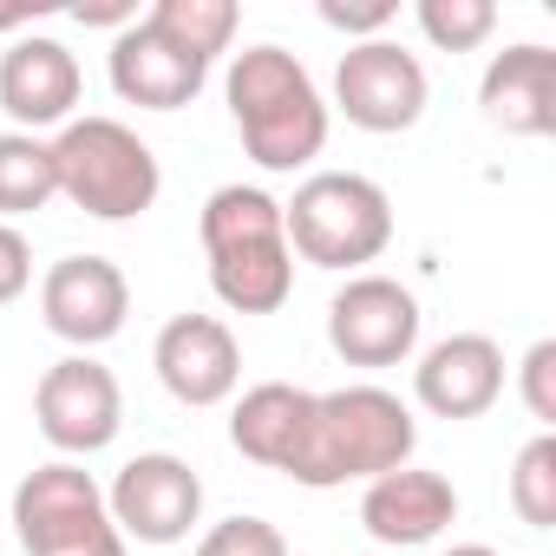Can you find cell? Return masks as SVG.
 Returning a JSON list of instances; mask_svg holds the SVG:
<instances>
[{
    "label": "cell",
    "mask_w": 556,
    "mask_h": 556,
    "mask_svg": "<svg viewBox=\"0 0 556 556\" xmlns=\"http://www.w3.org/2000/svg\"><path fill=\"white\" fill-rule=\"evenodd\" d=\"M105 510H112L118 536H138V543H184L190 523L203 517V478H197L177 452H138V458L112 478Z\"/></svg>",
    "instance_id": "30bf717a"
},
{
    "label": "cell",
    "mask_w": 556,
    "mask_h": 556,
    "mask_svg": "<svg viewBox=\"0 0 556 556\" xmlns=\"http://www.w3.org/2000/svg\"><path fill=\"white\" fill-rule=\"evenodd\" d=\"M413 445H419V426H413L400 393L334 387V393H315L308 432L289 458V478L308 484V491H334V484H354V478L400 471L413 458Z\"/></svg>",
    "instance_id": "7a4b0ae2"
},
{
    "label": "cell",
    "mask_w": 556,
    "mask_h": 556,
    "mask_svg": "<svg viewBox=\"0 0 556 556\" xmlns=\"http://www.w3.org/2000/svg\"><path fill=\"white\" fill-rule=\"evenodd\" d=\"M14 530L27 556H125L105 491L86 465L53 458L14 484Z\"/></svg>",
    "instance_id": "8992f818"
},
{
    "label": "cell",
    "mask_w": 556,
    "mask_h": 556,
    "mask_svg": "<svg viewBox=\"0 0 556 556\" xmlns=\"http://www.w3.org/2000/svg\"><path fill=\"white\" fill-rule=\"evenodd\" d=\"M86 92L79 60L53 34H21L0 53V112H8L27 138L47 125H73V105Z\"/></svg>",
    "instance_id": "4fadbf2b"
},
{
    "label": "cell",
    "mask_w": 556,
    "mask_h": 556,
    "mask_svg": "<svg viewBox=\"0 0 556 556\" xmlns=\"http://www.w3.org/2000/svg\"><path fill=\"white\" fill-rule=\"evenodd\" d=\"M308 413H315V393L308 387H289V380H262L236 400L229 413V445L268 471H289L302 432H308Z\"/></svg>",
    "instance_id": "ac0fdd59"
},
{
    "label": "cell",
    "mask_w": 556,
    "mask_h": 556,
    "mask_svg": "<svg viewBox=\"0 0 556 556\" xmlns=\"http://www.w3.org/2000/svg\"><path fill=\"white\" fill-rule=\"evenodd\" d=\"M73 21H79V27H118V34H125V27L138 21V8H131V0H112V8H73Z\"/></svg>",
    "instance_id": "4316f807"
},
{
    "label": "cell",
    "mask_w": 556,
    "mask_h": 556,
    "mask_svg": "<svg viewBox=\"0 0 556 556\" xmlns=\"http://www.w3.org/2000/svg\"><path fill=\"white\" fill-rule=\"evenodd\" d=\"M491 27H497L491 0H419V34L439 53H471L491 40Z\"/></svg>",
    "instance_id": "7402d4cb"
},
{
    "label": "cell",
    "mask_w": 556,
    "mask_h": 556,
    "mask_svg": "<svg viewBox=\"0 0 556 556\" xmlns=\"http://www.w3.org/2000/svg\"><path fill=\"white\" fill-rule=\"evenodd\" d=\"M53 197H60L53 144L27 138V131H0V223H8V216H34Z\"/></svg>",
    "instance_id": "ffe728a7"
},
{
    "label": "cell",
    "mask_w": 556,
    "mask_h": 556,
    "mask_svg": "<svg viewBox=\"0 0 556 556\" xmlns=\"http://www.w3.org/2000/svg\"><path fill=\"white\" fill-rule=\"evenodd\" d=\"M53 177H60V197H73V210H86L99 223H131L164 190L157 151L118 118H73V125H60Z\"/></svg>",
    "instance_id": "277c9868"
},
{
    "label": "cell",
    "mask_w": 556,
    "mask_h": 556,
    "mask_svg": "<svg viewBox=\"0 0 556 556\" xmlns=\"http://www.w3.org/2000/svg\"><path fill=\"white\" fill-rule=\"evenodd\" d=\"M34 282V242L14 229V223H0V308L21 302Z\"/></svg>",
    "instance_id": "d4e9b609"
},
{
    "label": "cell",
    "mask_w": 556,
    "mask_h": 556,
    "mask_svg": "<svg viewBox=\"0 0 556 556\" xmlns=\"http://www.w3.org/2000/svg\"><path fill=\"white\" fill-rule=\"evenodd\" d=\"M328 341L348 367H400L419 348V302L393 275H348L328 302Z\"/></svg>",
    "instance_id": "9c48e42d"
},
{
    "label": "cell",
    "mask_w": 556,
    "mask_h": 556,
    "mask_svg": "<svg viewBox=\"0 0 556 556\" xmlns=\"http://www.w3.org/2000/svg\"><path fill=\"white\" fill-rule=\"evenodd\" d=\"M151 367L164 380V393L177 406H223L242 380V348L229 334V321L216 315H177L157 328V348H151Z\"/></svg>",
    "instance_id": "7c38bea8"
},
{
    "label": "cell",
    "mask_w": 556,
    "mask_h": 556,
    "mask_svg": "<svg viewBox=\"0 0 556 556\" xmlns=\"http://www.w3.org/2000/svg\"><path fill=\"white\" fill-rule=\"evenodd\" d=\"M34 21V8H0V34H14V27H27Z\"/></svg>",
    "instance_id": "83f0119b"
},
{
    "label": "cell",
    "mask_w": 556,
    "mask_h": 556,
    "mask_svg": "<svg viewBox=\"0 0 556 556\" xmlns=\"http://www.w3.org/2000/svg\"><path fill=\"white\" fill-rule=\"evenodd\" d=\"M203 255H210V289L229 315H275L295 295V249L282 229V203L255 184L210 190Z\"/></svg>",
    "instance_id": "6da1fadb"
},
{
    "label": "cell",
    "mask_w": 556,
    "mask_h": 556,
    "mask_svg": "<svg viewBox=\"0 0 556 556\" xmlns=\"http://www.w3.org/2000/svg\"><path fill=\"white\" fill-rule=\"evenodd\" d=\"M478 105L497 131L510 138H543L556 125V53L549 47H504L484 79H478Z\"/></svg>",
    "instance_id": "e0dca14e"
},
{
    "label": "cell",
    "mask_w": 556,
    "mask_h": 556,
    "mask_svg": "<svg viewBox=\"0 0 556 556\" xmlns=\"http://www.w3.org/2000/svg\"><path fill=\"white\" fill-rule=\"evenodd\" d=\"M144 27L164 34L184 60L210 66L216 53H229V40L242 27V8H236V0H157V8L144 14Z\"/></svg>",
    "instance_id": "d6986e66"
},
{
    "label": "cell",
    "mask_w": 556,
    "mask_h": 556,
    "mask_svg": "<svg viewBox=\"0 0 556 556\" xmlns=\"http://www.w3.org/2000/svg\"><path fill=\"white\" fill-rule=\"evenodd\" d=\"M34 419H40V439L66 458H92L118 439L125 426V393L112 380V367L86 361V354H66L40 374L34 387Z\"/></svg>",
    "instance_id": "52a82bcc"
},
{
    "label": "cell",
    "mask_w": 556,
    "mask_h": 556,
    "mask_svg": "<svg viewBox=\"0 0 556 556\" xmlns=\"http://www.w3.org/2000/svg\"><path fill=\"white\" fill-rule=\"evenodd\" d=\"M210 66L184 60L164 34H151L144 21H131L118 40H112V92L138 112H184L197 92H203Z\"/></svg>",
    "instance_id": "2e32d148"
},
{
    "label": "cell",
    "mask_w": 556,
    "mask_h": 556,
    "mask_svg": "<svg viewBox=\"0 0 556 556\" xmlns=\"http://www.w3.org/2000/svg\"><path fill=\"white\" fill-rule=\"evenodd\" d=\"M445 556H497L491 543H458V549H445Z\"/></svg>",
    "instance_id": "f1b7e54d"
},
{
    "label": "cell",
    "mask_w": 556,
    "mask_h": 556,
    "mask_svg": "<svg viewBox=\"0 0 556 556\" xmlns=\"http://www.w3.org/2000/svg\"><path fill=\"white\" fill-rule=\"evenodd\" d=\"M432 86H426V66L419 53H406L400 40H361L341 53V73H334V105L348 112V125L361 131H406L419 125Z\"/></svg>",
    "instance_id": "ba28073f"
},
{
    "label": "cell",
    "mask_w": 556,
    "mask_h": 556,
    "mask_svg": "<svg viewBox=\"0 0 556 556\" xmlns=\"http://www.w3.org/2000/svg\"><path fill=\"white\" fill-rule=\"evenodd\" d=\"M510 510L530 530H556V432H536L510 465Z\"/></svg>",
    "instance_id": "44dd1931"
},
{
    "label": "cell",
    "mask_w": 556,
    "mask_h": 556,
    "mask_svg": "<svg viewBox=\"0 0 556 556\" xmlns=\"http://www.w3.org/2000/svg\"><path fill=\"white\" fill-rule=\"evenodd\" d=\"M321 21L334 34H374L380 40V27L400 21V8H393V0H374V8H341V0H321Z\"/></svg>",
    "instance_id": "484cf974"
},
{
    "label": "cell",
    "mask_w": 556,
    "mask_h": 556,
    "mask_svg": "<svg viewBox=\"0 0 556 556\" xmlns=\"http://www.w3.org/2000/svg\"><path fill=\"white\" fill-rule=\"evenodd\" d=\"M517 387H523V406H530L543 426H556V341H536V348L523 354Z\"/></svg>",
    "instance_id": "cb8c5ba5"
},
{
    "label": "cell",
    "mask_w": 556,
    "mask_h": 556,
    "mask_svg": "<svg viewBox=\"0 0 556 556\" xmlns=\"http://www.w3.org/2000/svg\"><path fill=\"white\" fill-rule=\"evenodd\" d=\"M413 393L439 419H478L504 393V348L491 334H445V341H432L419 354Z\"/></svg>",
    "instance_id": "5bb4252c"
},
{
    "label": "cell",
    "mask_w": 556,
    "mask_h": 556,
    "mask_svg": "<svg viewBox=\"0 0 556 556\" xmlns=\"http://www.w3.org/2000/svg\"><path fill=\"white\" fill-rule=\"evenodd\" d=\"M197 556H289V543H282V530L262 523V517H223L197 543Z\"/></svg>",
    "instance_id": "603a6c76"
},
{
    "label": "cell",
    "mask_w": 556,
    "mask_h": 556,
    "mask_svg": "<svg viewBox=\"0 0 556 556\" xmlns=\"http://www.w3.org/2000/svg\"><path fill=\"white\" fill-rule=\"evenodd\" d=\"M289 249L315 268H361L393 242V203L361 170H315L282 203Z\"/></svg>",
    "instance_id": "5b68a950"
},
{
    "label": "cell",
    "mask_w": 556,
    "mask_h": 556,
    "mask_svg": "<svg viewBox=\"0 0 556 556\" xmlns=\"http://www.w3.org/2000/svg\"><path fill=\"white\" fill-rule=\"evenodd\" d=\"M131 315V282L105 255H66L40 282V321L73 348H105Z\"/></svg>",
    "instance_id": "8fae6325"
},
{
    "label": "cell",
    "mask_w": 556,
    "mask_h": 556,
    "mask_svg": "<svg viewBox=\"0 0 556 556\" xmlns=\"http://www.w3.org/2000/svg\"><path fill=\"white\" fill-rule=\"evenodd\" d=\"M229 118L242 131V151L262 170H302L328 144V105L308 79V66L282 47H242L229 60Z\"/></svg>",
    "instance_id": "3957f363"
},
{
    "label": "cell",
    "mask_w": 556,
    "mask_h": 556,
    "mask_svg": "<svg viewBox=\"0 0 556 556\" xmlns=\"http://www.w3.org/2000/svg\"><path fill=\"white\" fill-rule=\"evenodd\" d=\"M452 517H458V491H452V478H439V471L400 465V471L367 478L361 523H367V536L387 543V549H419V543H432L439 530H452Z\"/></svg>",
    "instance_id": "9a60e30c"
}]
</instances>
